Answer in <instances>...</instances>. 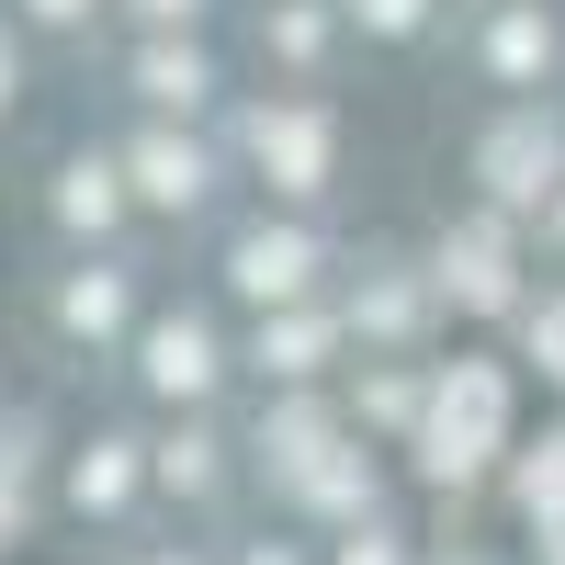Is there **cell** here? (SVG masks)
<instances>
[{
    "mask_svg": "<svg viewBox=\"0 0 565 565\" xmlns=\"http://www.w3.org/2000/svg\"><path fill=\"white\" fill-rule=\"evenodd\" d=\"M498 441H509V385H498L487 362H452V385H441V407H430V430H418V463H430L441 487H463Z\"/></svg>",
    "mask_w": 565,
    "mask_h": 565,
    "instance_id": "1",
    "label": "cell"
},
{
    "mask_svg": "<svg viewBox=\"0 0 565 565\" xmlns=\"http://www.w3.org/2000/svg\"><path fill=\"white\" fill-rule=\"evenodd\" d=\"M487 181H498L509 204H543V193H554V125H543V114L498 125V136H487Z\"/></svg>",
    "mask_w": 565,
    "mask_h": 565,
    "instance_id": "2",
    "label": "cell"
},
{
    "mask_svg": "<svg viewBox=\"0 0 565 565\" xmlns=\"http://www.w3.org/2000/svg\"><path fill=\"white\" fill-rule=\"evenodd\" d=\"M249 148H260V170H282V193H317L328 181V125L317 114H260Z\"/></svg>",
    "mask_w": 565,
    "mask_h": 565,
    "instance_id": "3",
    "label": "cell"
},
{
    "mask_svg": "<svg viewBox=\"0 0 565 565\" xmlns=\"http://www.w3.org/2000/svg\"><path fill=\"white\" fill-rule=\"evenodd\" d=\"M306 271H317V249L295 238V226H260V238H238V295H260V306H282V295H306Z\"/></svg>",
    "mask_w": 565,
    "mask_h": 565,
    "instance_id": "4",
    "label": "cell"
},
{
    "mask_svg": "<svg viewBox=\"0 0 565 565\" xmlns=\"http://www.w3.org/2000/svg\"><path fill=\"white\" fill-rule=\"evenodd\" d=\"M148 385H159V396H204V385H215V340H204L193 317H181V328H148Z\"/></svg>",
    "mask_w": 565,
    "mask_h": 565,
    "instance_id": "5",
    "label": "cell"
},
{
    "mask_svg": "<svg viewBox=\"0 0 565 565\" xmlns=\"http://www.w3.org/2000/svg\"><path fill=\"white\" fill-rule=\"evenodd\" d=\"M441 282H463V306H498V295H509V249H498V226H476L463 249H441Z\"/></svg>",
    "mask_w": 565,
    "mask_h": 565,
    "instance_id": "6",
    "label": "cell"
},
{
    "mask_svg": "<svg viewBox=\"0 0 565 565\" xmlns=\"http://www.w3.org/2000/svg\"><path fill=\"white\" fill-rule=\"evenodd\" d=\"M136 181H148V204H193L204 193V159L193 148H136Z\"/></svg>",
    "mask_w": 565,
    "mask_h": 565,
    "instance_id": "7",
    "label": "cell"
},
{
    "mask_svg": "<svg viewBox=\"0 0 565 565\" xmlns=\"http://www.w3.org/2000/svg\"><path fill=\"white\" fill-rule=\"evenodd\" d=\"M543 57H554V23H532V12H509V23H498V68H509V79H532Z\"/></svg>",
    "mask_w": 565,
    "mask_h": 565,
    "instance_id": "8",
    "label": "cell"
},
{
    "mask_svg": "<svg viewBox=\"0 0 565 565\" xmlns=\"http://www.w3.org/2000/svg\"><path fill=\"white\" fill-rule=\"evenodd\" d=\"M521 498H532V521H565V441H543L521 463Z\"/></svg>",
    "mask_w": 565,
    "mask_h": 565,
    "instance_id": "9",
    "label": "cell"
},
{
    "mask_svg": "<svg viewBox=\"0 0 565 565\" xmlns=\"http://www.w3.org/2000/svg\"><path fill=\"white\" fill-rule=\"evenodd\" d=\"M136 79H148V103H204V57H170V45H159Z\"/></svg>",
    "mask_w": 565,
    "mask_h": 565,
    "instance_id": "10",
    "label": "cell"
},
{
    "mask_svg": "<svg viewBox=\"0 0 565 565\" xmlns=\"http://www.w3.org/2000/svg\"><path fill=\"white\" fill-rule=\"evenodd\" d=\"M68 215L103 226V215H114V170H68Z\"/></svg>",
    "mask_w": 565,
    "mask_h": 565,
    "instance_id": "11",
    "label": "cell"
},
{
    "mask_svg": "<svg viewBox=\"0 0 565 565\" xmlns=\"http://www.w3.org/2000/svg\"><path fill=\"white\" fill-rule=\"evenodd\" d=\"M114 306H125V295H114V282H103V271H90V282H79V295H68V328H114Z\"/></svg>",
    "mask_w": 565,
    "mask_h": 565,
    "instance_id": "12",
    "label": "cell"
},
{
    "mask_svg": "<svg viewBox=\"0 0 565 565\" xmlns=\"http://www.w3.org/2000/svg\"><path fill=\"white\" fill-rule=\"evenodd\" d=\"M79 498H125V441H103V452L79 463Z\"/></svg>",
    "mask_w": 565,
    "mask_h": 565,
    "instance_id": "13",
    "label": "cell"
},
{
    "mask_svg": "<svg viewBox=\"0 0 565 565\" xmlns=\"http://www.w3.org/2000/svg\"><path fill=\"white\" fill-rule=\"evenodd\" d=\"M260 362H282V373H306V362H317V328L295 317V328H282V340H260Z\"/></svg>",
    "mask_w": 565,
    "mask_h": 565,
    "instance_id": "14",
    "label": "cell"
},
{
    "mask_svg": "<svg viewBox=\"0 0 565 565\" xmlns=\"http://www.w3.org/2000/svg\"><path fill=\"white\" fill-rule=\"evenodd\" d=\"M362 12L385 23V34H407V23H418V0H362Z\"/></svg>",
    "mask_w": 565,
    "mask_h": 565,
    "instance_id": "15",
    "label": "cell"
},
{
    "mask_svg": "<svg viewBox=\"0 0 565 565\" xmlns=\"http://www.w3.org/2000/svg\"><path fill=\"white\" fill-rule=\"evenodd\" d=\"M543 351H554V373H565V306H554V317H543Z\"/></svg>",
    "mask_w": 565,
    "mask_h": 565,
    "instance_id": "16",
    "label": "cell"
},
{
    "mask_svg": "<svg viewBox=\"0 0 565 565\" xmlns=\"http://www.w3.org/2000/svg\"><path fill=\"white\" fill-rule=\"evenodd\" d=\"M340 565H396V543H351V554H340Z\"/></svg>",
    "mask_w": 565,
    "mask_h": 565,
    "instance_id": "17",
    "label": "cell"
},
{
    "mask_svg": "<svg viewBox=\"0 0 565 565\" xmlns=\"http://www.w3.org/2000/svg\"><path fill=\"white\" fill-rule=\"evenodd\" d=\"M136 12H159V23H181V12H193V0H136Z\"/></svg>",
    "mask_w": 565,
    "mask_h": 565,
    "instance_id": "18",
    "label": "cell"
},
{
    "mask_svg": "<svg viewBox=\"0 0 565 565\" xmlns=\"http://www.w3.org/2000/svg\"><path fill=\"white\" fill-rule=\"evenodd\" d=\"M34 12H45V23H68V12H90V0H34Z\"/></svg>",
    "mask_w": 565,
    "mask_h": 565,
    "instance_id": "19",
    "label": "cell"
},
{
    "mask_svg": "<svg viewBox=\"0 0 565 565\" xmlns=\"http://www.w3.org/2000/svg\"><path fill=\"white\" fill-rule=\"evenodd\" d=\"M0 103H12V57H0Z\"/></svg>",
    "mask_w": 565,
    "mask_h": 565,
    "instance_id": "20",
    "label": "cell"
},
{
    "mask_svg": "<svg viewBox=\"0 0 565 565\" xmlns=\"http://www.w3.org/2000/svg\"><path fill=\"white\" fill-rule=\"evenodd\" d=\"M249 565H282V554H249Z\"/></svg>",
    "mask_w": 565,
    "mask_h": 565,
    "instance_id": "21",
    "label": "cell"
}]
</instances>
